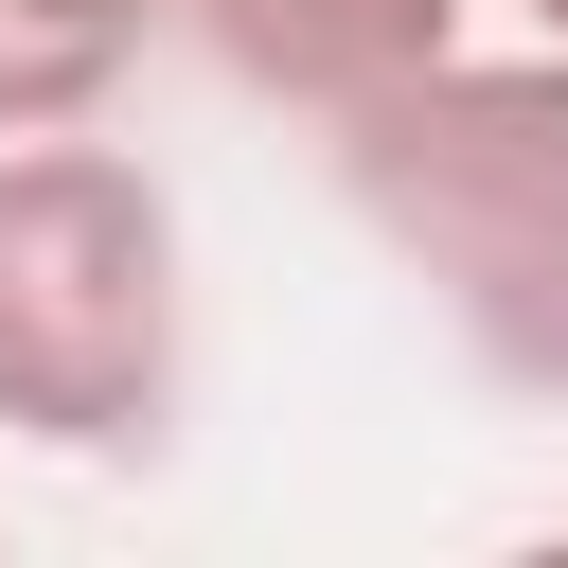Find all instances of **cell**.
Here are the masks:
<instances>
[{
	"label": "cell",
	"mask_w": 568,
	"mask_h": 568,
	"mask_svg": "<svg viewBox=\"0 0 568 568\" xmlns=\"http://www.w3.org/2000/svg\"><path fill=\"white\" fill-rule=\"evenodd\" d=\"M337 195L497 390L568 408V36L426 53L408 89L337 106Z\"/></svg>",
	"instance_id": "6da1fadb"
},
{
	"label": "cell",
	"mask_w": 568,
	"mask_h": 568,
	"mask_svg": "<svg viewBox=\"0 0 568 568\" xmlns=\"http://www.w3.org/2000/svg\"><path fill=\"white\" fill-rule=\"evenodd\" d=\"M0 426L53 462H160L178 426V195L89 142H0Z\"/></svg>",
	"instance_id": "7a4b0ae2"
},
{
	"label": "cell",
	"mask_w": 568,
	"mask_h": 568,
	"mask_svg": "<svg viewBox=\"0 0 568 568\" xmlns=\"http://www.w3.org/2000/svg\"><path fill=\"white\" fill-rule=\"evenodd\" d=\"M178 36H195L231 89H266V106L337 124V106L408 89L426 53H462V0H178Z\"/></svg>",
	"instance_id": "3957f363"
},
{
	"label": "cell",
	"mask_w": 568,
	"mask_h": 568,
	"mask_svg": "<svg viewBox=\"0 0 568 568\" xmlns=\"http://www.w3.org/2000/svg\"><path fill=\"white\" fill-rule=\"evenodd\" d=\"M160 18H178V0H0V142H18V124H89V106L142 71Z\"/></svg>",
	"instance_id": "277c9868"
},
{
	"label": "cell",
	"mask_w": 568,
	"mask_h": 568,
	"mask_svg": "<svg viewBox=\"0 0 568 568\" xmlns=\"http://www.w3.org/2000/svg\"><path fill=\"white\" fill-rule=\"evenodd\" d=\"M532 36H568V0H532Z\"/></svg>",
	"instance_id": "5b68a950"
}]
</instances>
